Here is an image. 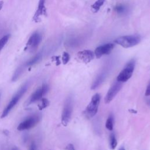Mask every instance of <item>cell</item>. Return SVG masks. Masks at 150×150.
<instances>
[{
  "label": "cell",
  "mask_w": 150,
  "mask_h": 150,
  "mask_svg": "<svg viewBox=\"0 0 150 150\" xmlns=\"http://www.w3.org/2000/svg\"><path fill=\"white\" fill-rule=\"evenodd\" d=\"M49 91V86L46 84H43L38 88L30 97L27 102V105L33 103L39 100H40Z\"/></svg>",
  "instance_id": "cell-8"
},
{
  "label": "cell",
  "mask_w": 150,
  "mask_h": 150,
  "mask_svg": "<svg viewBox=\"0 0 150 150\" xmlns=\"http://www.w3.org/2000/svg\"><path fill=\"white\" fill-rule=\"evenodd\" d=\"M42 57V54L40 53H38L37 54H36L34 57H33L32 58H31L29 60H28L26 64H25V66H32V65H33L34 64L38 63L40 59H41Z\"/></svg>",
  "instance_id": "cell-14"
},
{
  "label": "cell",
  "mask_w": 150,
  "mask_h": 150,
  "mask_svg": "<svg viewBox=\"0 0 150 150\" xmlns=\"http://www.w3.org/2000/svg\"><path fill=\"white\" fill-rule=\"evenodd\" d=\"M65 150H75V149H74V145L72 144H69L66 146Z\"/></svg>",
  "instance_id": "cell-23"
},
{
  "label": "cell",
  "mask_w": 150,
  "mask_h": 150,
  "mask_svg": "<svg viewBox=\"0 0 150 150\" xmlns=\"http://www.w3.org/2000/svg\"><path fill=\"white\" fill-rule=\"evenodd\" d=\"M135 66V60L133 59L127 63L123 69L117 77V81L124 83L128 80L132 76Z\"/></svg>",
  "instance_id": "cell-3"
},
{
  "label": "cell",
  "mask_w": 150,
  "mask_h": 150,
  "mask_svg": "<svg viewBox=\"0 0 150 150\" xmlns=\"http://www.w3.org/2000/svg\"><path fill=\"white\" fill-rule=\"evenodd\" d=\"M122 87V83L115 81H114L111 86L110 87L105 98L104 102L105 104H108L110 103L112 99L115 97L117 94L120 91Z\"/></svg>",
  "instance_id": "cell-7"
},
{
  "label": "cell",
  "mask_w": 150,
  "mask_h": 150,
  "mask_svg": "<svg viewBox=\"0 0 150 150\" xmlns=\"http://www.w3.org/2000/svg\"><path fill=\"white\" fill-rule=\"evenodd\" d=\"M113 123H114V117L112 114H110L108 117L106 122H105V127L108 130H112L113 129Z\"/></svg>",
  "instance_id": "cell-16"
},
{
  "label": "cell",
  "mask_w": 150,
  "mask_h": 150,
  "mask_svg": "<svg viewBox=\"0 0 150 150\" xmlns=\"http://www.w3.org/2000/svg\"><path fill=\"white\" fill-rule=\"evenodd\" d=\"M100 100L101 96L98 93H96L93 96L90 103L84 111V114L87 118H91L97 114Z\"/></svg>",
  "instance_id": "cell-4"
},
{
  "label": "cell",
  "mask_w": 150,
  "mask_h": 150,
  "mask_svg": "<svg viewBox=\"0 0 150 150\" xmlns=\"http://www.w3.org/2000/svg\"><path fill=\"white\" fill-rule=\"evenodd\" d=\"M70 60V55L68 53L64 52L62 55V62L64 64H67Z\"/></svg>",
  "instance_id": "cell-20"
},
{
  "label": "cell",
  "mask_w": 150,
  "mask_h": 150,
  "mask_svg": "<svg viewBox=\"0 0 150 150\" xmlns=\"http://www.w3.org/2000/svg\"><path fill=\"white\" fill-rule=\"evenodd\" d=\"M3 5H4V1H0V11L2 8Z\"/></svg>",
  "instance_id": "cell-26"
},
{
  "label": "cell",
  "mask_w": 150,
  "mask_h": 150,
  "mask_svg": "<svg viewBox=\"0 0 150 150\" xmlns=\"http://www.w3.org/2000/svg\"><path fill=\"white\" fill-rule=\"evenodd\" d=\"M46 0H39L38 4V9L33 16V20L36 22H38L40 21V17L46 14V10L45 6Z\"/></svg>",
  "instance_id": "cell-12"
},
{
  "label": "cell",
  "mask_w": 150,
  "mask_h": 150,
  "mask_svg": "<svg viewBox=\"0 0 150 150\" xmlns=\"http://www.w3.org/2000/svg\"><path fill=\"white\" fill-rule=\"evenodd\" d=\"M77 57L84 63L90 62L94 57V53L90 50H84L80 51L77 54Z\"/></svg>",
  "instance_id": "cell-11"
},
{
  "label": "cell",
  "mask_w": 150,
  "mask_h": 150,
  "mask_svg": "<svg viewBox=\"0 0 150 150\" xmlns=\"http://www.w3.org/2000/svg\"><path fill=\"white\" fill-rule=\"evenodd\" d=\"M105 0H97L92 5H91V9L93 12L96 13L98 11L100 7L104 4Z\"/></svg>",
  "instance_id": "cell-15"
},
{
  "label": "cell",
  "mask_w": 150,
  "mask_h": 150,
  "mask_svg": "<svg viewBox=\"0 0 150 150\" xmlns=\"http://www.w3.org/2000/svg\"><path fill=\"white\" fill-rule=\"evenodd\" d=\"M41 115L39 114L32 115L27 117L25 120L21 122L17 127L19 131H25L29 129L35 127L40 120Z\"/></svg>",
  "instance_id": "cell-6"
},
{
  "label": "cell",
  "mask_w": 150,
  "mask_h": 150,
  "mask_svg": "<svg viewBox=\"0 0 150 150\" xmlns=\"http://www.w3.org/2000/svg\"><path fill=\"white\" fill-rule=\"evenodd\" d=\"M128 111L132 114H137V111L134 109H129Z\"/></svg>",
  "instance_id": "cell-24"
},
{
  "label": "cell",
  "mask_w": 150,
  "mask_h": 150,
  "mask_svg": "<svg viewBox=\"0 0 150 150\" xmlns=\"http://www.w3.org/2000/svg\"><path fill=\"white\" fill-rule=\"evenodd\" d=\"M10 35L9 34L4 36L1 39H0V51L2 50V49L4 47V46L6 45L7 42L8 41L9 39Z\"/></svg>",
  "instance_id": "cell-19"
},
{
  "label": "cell",
  "mask_w": 150,
  "mask_h": 150,
  "mask_svg": "<svg viewBox=\"0 0 150 150\" xmlns=\"http://www.w3.org/2000/svg\"><path fill=\"white\" fill-rule=\"evenodd\" d=\"M12 150H18V148H13Z\"/></svg>",
  "instance_id": "cell-28"
},
{
  "label": "cell",
  "mask_w": 150,
  "mask_h": 150,
  "mask_svg": "<svg viewBox=\"0 0 150 150\" xmlns=\"http://www.w3.org/2000/svg\"><path fill=\"white\" fill-rule=\"evenodd\" d=\"M35 148H36V146H35V144H32L29 150H35Z\"/></svg>",
  "instance_id": "cell-25"
},
{
  "label": "cell",
  "mask_w": 150,
  "mask_h": 150,
  "mask_svg": "<svg viewBox=\"0 0 150 150\" xmlns=\"http://www.w3.org/2000/svg\"><path fill=\"white\" fill-rule=\"evenodd\" d=\"M115 10L118 13H121L124 12V10H125V7H124V5H117V6H115Z\"/></svg>",
  "instance_id": "cell-21"
},
{
  "label": "cell",
  "mask_w": 150,
  "mask_h": 150,
  "mask_svg": "<svg viewBox=\"0 0 150 150\" xmlns=\"http://www.w3.org/2000/svg\"><path fill=\"white\" fill-rule=\"evenodd\" d=\"M106 76L104 74H100L98 75L96 79H95V80L93 81L92 85H91V88L92 90H94V89H96L98 86H99L100 85V84L104 80Z\"/></svg>",
  "instance_id": "cell-13"
},
{
  "label": "cell",
  "mask_w": 150,
  "mask_h": 150,
  "mask_svg": "<svg viewBox=\"0 0 150 150\" xmlns=\"http://www.w3.org/2000/svg\"><path fill=\"white\" fill-rule=\"evenodd\" d=\"M42 40V36L38 32H34L29 38L26 43V47L31 50L36 49Z\"/></svg>",
  "instance_id": "cell-10"
},
{
  "label": "cell",
  "mask_w": 150,
  "mask_h": 150,
  "mask_svg": "<svg viewBox=\"0 0 150 150\" xmlns=\"http://www.w3.org/2000/svg\"><path fill=\"white\" fill-rule=\"evenodd\" d=\"M141 40L139 35H131L120 36L114 40V42L124 48H128L138 45Z\"/></svg>",
  "instance_id": "cell-2"
},
{
  "label": "cell",
  "mask_w": 150,
  "mask_h": 150,
  "mask_svg": "<svg viewBox=\"0 0 150 150\" xmlns=\"http://www.w3.org/2000/svg\"><path fill=\"white\" fill-rule=\"evenodd\" d=\"M114 47V44L112 43H108L97 47L94 51V55L97 59L100 58L103 55L109 54L113 48Z\"/></svg>",
  "instance_id": "cell-9"
},
{
  "label": "cell",
  "mask_w": 150,
  "mask_h": 150,
  "mask_svg": "<svg viewBox=\"0 0 150 150\" xmlns=\"http://www.w3.org/2000/svg\"><path fill=\"white\" fill-rule=\"evenodd\" d=\"M49 105V101L47 98H42L40 99V102L38 105V108L39 110H42L46 108Z\"/></svg>",
  "instance_id": "cell-18"
},
{
  "label": "cell",
  "mask_w": 150,
  "mask_h": 150,
  "mask_svg": "<svg viewBox=\"0 0 150 150\" xmlns=\"http://www.w3.org/2000/svg\"><path fill=\"white\" fill-rule=\"evenodd\" d=\"M145 95L146 96H150V81L149 82V84H148L146 90H145Z\"/></svg>",
  "instance_id": "cell-22"
},
{
  "label": "cell",
  "mask_w": 150,
  "mask_h": 150,
  "mask_svg": "<svg viewBox=\"0 0 150 150\" xmlns=\"http://www.w3.org/2000/svg\"><path fill=\"white\" fill-rule=\"evenodd\" d=\"M118 150H125V148H124V146H121V147L119 148Z\"/></svg>",
  "instance_id": "cell-27"
},
{
  "label": "cell",
  "mask_w": 150,
  "mask_h": 150,
  "mask_svg": "<svg viewBox=\"0 0 150 150\" xmlns=\"http://www.w3.org/2000/svg\"><path fill=\"white\" fill-rule=\"evenodd\" d=\"M110 145L112 149H114L117 145V141L114 133H111L110 135Z\"/></svg>",
  "instance_id": "cell-17"
},
{
  "label": "cell",
  "mask_w": 150,
  "mask_h": 150,
  "mask_svg": "<svg viewBox=\"0 0 150 150\" xmlns=\"http://www.w3.org/2000/svg\"><path fill=\"white\" fill-rule=\"evenodd\" d=\"M28 87H29L28 82H26L24 84H23V86L20 88V89L17 91V93L13 96L11 101L7 104L6 107L4 108L1 115V118H5V117L7 116V115L10 112L11 110L15 106V105L20 100L22 96L26 93Z\"/></svg>",
  "instance_id": "cell-1"
},
{
  "label": "cell",
  "mask_w": 150,
  "mask_h": 150,
  "mask_svg": "<svg viewBox=\"0 0 150 150\" xmlns=\"http://www.w3.org/2000/svg\"><path fill=\"white\" fill-rule=\"evenodd\" d=\"M73 112V101L71 97L66 98L62 114V123L64 126L67 125L70 121Z\"/></svg>",
  "instance_id": "cell-5"
},
{
  "label": "cell",
  "mask_w": 150,
  "mask_h": 150,
  "mask_svg": "<svg viewBox=\"0 0 150 150\" xmlns=\"http://www.w3.org/2000/svg\"><path fill=\"white\" fill-rule=\"evenodd\" d=\"M148 104H149V105H150V100H149V101H148Z\"/></svg>",
  "instance_id": "cell-29"
}]
</instances>
